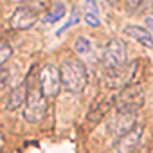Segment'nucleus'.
I'll return each instance as SVG.
<instances>
[{"instance_id":"1","label":"nucleus","mask_w":153,"mask_h":153,"mask_svg":"<svg viewBox=\"0 0 153 153\" xmlns=\"http://www.w3.org/2000/svg\"><path fill=\"white\" fill-rule=\"evenodd\" d=\"M59 72H61V83L65 90L72 94H81L85 90L88 83V74H87V67L83 65V61L76 58H68L59 65Z\"/></svg>"},{"instance_id":"2","label":"nucleus","mask_w":153,"mask_h":153,"mask_svg":"<svg viewBox=\"0 0 153 153\" xmlns=\"http://www.w3.org/2000/svg\"><path fill=\"white\" fill-rule=\"evenodd\" d=\"M47 114V97L40 88V83L27 79V99L24 105V119L31 124L40 123Z\"/></svg>"},{"instance_id":"3","label":"nucleus","mask_w":153,"mask_h":153,"mask_svg":"<svg viewBox=\"0 0 153 153\" xmlns=\"http://www.w3.org/2000/svg\"><path fill=\"white\" fill-rule=\"evenodd\" d=\"M142 105H144V88L137 83L126 85L114 97V106L117 112H139Z\"/></svg>"},{"instance_id":"4","label":"nucleus","mask_w":153,"mask_h":153,"mask_svg":"<svg viewBox=\"0 0 153 153\" xmlns=\"http://www.w3.org/2000/svg\"><path fill=\"white\" fill-rule=\"evenodd\" d=\"M99 61L101 65L110 70V68H117V67H123L126 63V45L117 40V38H112L105 43L103 51H101V56H99Z\"/></svg>"},{"instance_id":"5","label":"nucleus","mask_w":153,"mask_h":153,"mask_svg":"<svg viewBox=\"0 0 153 153\" xmlns=\"http://www.w3.org/2000/svg\"><path fill=\"white\" fill-rule=\"evenodd\" d=\"M38 83H40V88L45 94V97H56L61 90V85H63L59 68H56L51 63L43 65L40 74H38Z\"/></svg>"},{"instance_id":"6","label":"nucleus","mask_w":153,"mask_h":153,"mask_svg":"<svg viewBox=\"0 0 153 153\" xmlns=\"http://www.w3.org/2000/svg\"><path fill=\"white\" fill-rule=\"evenodd\" d=\"M135 68H137V61L124 63L123 67L106 70V76H105L106 87L108 88H124L126 85L131 83L133 76H135Z\"/></svg>"},{"instance_id":"7","label":"nucleus","mask_w":153,"mask_h":153,"mask_svg":"<svg viewBox=\"0 0 153 153\" xmlns=\"http://www.w3.org/2000/svg\"><path fill=\"white\" fill-rule=\"evenodd\" d=\"M137 126V112H115L108 123V133L114 139H121Z\"/></svg>"},{"instance_id":"8","label":"nucleus","mask_w":153,"mask_h":153,"mask_svg":"<svg viewBox=\"0 0 153 153\" xmlns=\"http://www.w3.org/2000/svg\"><path fill=\"white\" fill-rule=\"evenodd\" d=\"M36 22H38V11L33 9L31 6H22V7H18V9L13 13V16L9 18V25H11V29H15V31L31 29Z\"/></svg>"},{"instance_id":"9","label":"nucleus","mask_w":153,"mask_h":153,"mask_svg":"<svg viewBox=\"0 0 153 153\" xmlns=\"http://www.w3.org/2000/svg\"><path fill=\"white\" fill-rule=\"evenodd\" d=\"M140 137H142V126H135L131 131H128L126 135L117 139V142L114 146L115 153H135L139 148Z\"/></svg>"},{"instance_id":"10","label":"nucleus","mask_w":153,"mask_h":153,"mask_svg":"<svg viewBox=\"0 0 153 153\" xmlns=\"http://www.w3.org/2000/svg\"><path fill=\"white\" fill-rule=\"evenodd\" d=\"M25 99H27V81L25 83H20L16 87H13L6 97V110H16L20 108L22 105H25Z\"/></svg>"},{"instance_id":"11","label":"nucleus","mask_w":153,"mask_h":153,"mask_svg":"<svg viewBox=\"0 0 153 153\" xmlns=\"http://www.w3.org/2000/svg\"><path fill=\"white\" fill-rule=\"evenodd\" d=\"M112 105H114V97H99V99L92 105L90 112L87 114V121L92 123V124H97V123L108 114V110L112 108Z\"/></svg>"},{"instance_id":"12","label":"nucleus","mask_w":153,"mask_h":153,"mask_svg":"<svg viewBox=\"0 0 153 153\" xmlns=\"http://www.w3.org/2000/svg\"><path fill=\"white\" fill-rule=\"evenodd\" d=\"M124 33H126L130 38L137 40L139 43H142L144 47L153 49V38H151V34H149L148 29L139 27V25H126V27H124Z\"/></svg>"},{"instance_id":"13","label":"nucleus","mask_w":153,"mask_h":153,"mask_svg":"<svg viewBox=\"0 0 153 153\" xmlns=\"http://www.w3.org/2000/svg\"><path fill=\"white\" fill-rule=\"evenodd\" d=\"M85 22H87L90 27H99V25H101L99 9H97L96 0H87V2H85Z\"/></svg>"},{"instance_id":"14","label":"nucleus","mask_w":153,"mask_h":153,"mask_svg":"<svg viewBox=\"0 0 153 153\" xmlns=\"http://www.w3.org/2000/svg\"><path fill=\"white\" fill-rule=\"evenodd\" d=\"M65 15H67V7H65L63 4H54V7L43 16V22H45V24H54V22L61 20Z\"/></svg>"},{"instance_id":"15","label":"nucleus","mask_w":153,"mask_h":153,"mask_svg":"<svg viewBox=\"0 0 153 153\" xmlns=\"http://www.w3.org/2000/svg\"><path fill=\"white\" fill-rule=\"evenodd\" d=\"M74 49H76V52H78V54L85 56V54H88L92 51V43H90L88 38L79 36V38H76V42H74Z\"/></svg>"},{"instance_id":"16","label":"nucleus","mask_w":153,"mask_h":153,"mask_svg":"<svg viewBox=\"0 0 153 153\" xmlns=\"http://www.w3.org/2000/svg\"><path fill=\"white\" fill-rule=\"evenodd\" d=\"M11 56H13V49H11V45L6 43V42H0V68L4 67V63H6Z\"/></svg>"},{"instance_id":"17","label":"nucleus","mask_w":153,"mask_h":153,"mask_svg":"<svg viewBox=\"0 0 153 153\" xmlns=\"http://www.w3.org/2000/svg\"><path fill=\"white\" fill-rule=\"evenodd\" d=\"M78 20H79V15H78V9H74V11H72V15H70V18H68V20L65 22V25H63V27H61V29L58 31V34H61L63 31H67V29H68L70 25H74V24H76V22H78Z\"/></svg>"},{"instance_id":"18","label":"nucleus","mask_w":153,"mask_h":153,"mask_svg":"<svg viewBox=\"0 0 153 153\" xmlns=\"http://www.w3.org/2000/svg\"><path fill=\"white\" fill-rule=\"evenodd\" d=\"M153 7V0H139V6H137V13H144L146 9Z\"/></svg>"},{"instance_id":"19","label":"nucleus","mask_w":153,"mask_h":153,"mask_svg":"<svg viewBox=\"0 0 153 153\" xmlns=\"http://www.w3.org/2000/svg\"><path fill=\"white\" fill-rule=\"evenodd\" d=\"M7 83H9V70L0 68V88L7 87Z\"/></svg>"},{"instance_id":"20","label":"nucleus","mask_w":153,"mask_h":153,"mask_svg":"<svg viewBox=\"0 0 153 153\" xmlns=\"http://www.w3.org/2000/svg\"><path fill=\"white\" fill-rule=\"evenodd\" d=\"M144 25L153 31V16H146V18H144Z\"/></svg>"}]
</instances>
